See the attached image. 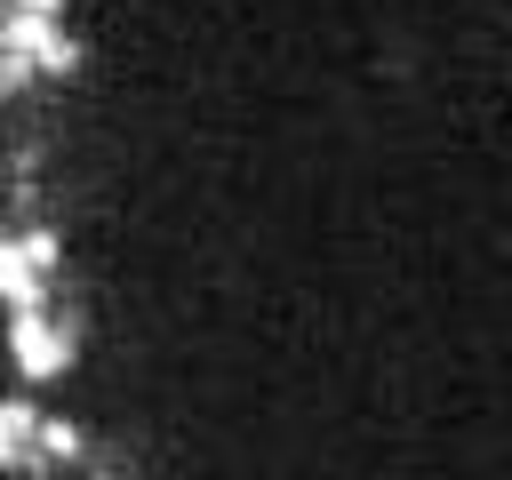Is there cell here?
I'll use <instances>...</instances> for the list:
<instances>
[{"label":"cell","mask_w":512,"mask_h":480,"mask_svg":"<svg viewBox=\"0 0 512 480\" xmlns=\"http://www.w3.org/2000/svg\"><path fill=\"white\" fill-rule=\"evenodd\" d=\"M32 448H40V464H48V472H72V464H80L96 440H88V424H80V416L40 408V416H32Z\"/></svg>","instance_id":"4"},{"label":"cell","mask_w":512,"mask_h":480,"mask_svg":"<svg viewBox=\"0 0 512 480\" xmlns=\"http://www.w3.org/2000/svg\"><path fill=\"white\" fill-rule=\"evenodd\" d=\"M32 416H40L32 392H0V472L8 480H48V464L32 448Z\"/></svg>","instance_id":"3"},{"label":"cell","mask_w":512,"mask_h":480,"mask_svg":"<svg viewBox=\"0 0 512 480\" xmlns=\"http://www.w3.org/2000/svg\"><path fill=\"white\" fill-rule=\"evenodd\" d=\"M0 352H8L16 384H56V376L80 368V312H64V296L32 304V312H8L0 320Z\"/></svg>","instance_id":"1"},{"label":"cell","mask_w":512,"mask_h":480,"mask_svg":"<svg viewBox=\"0 0 512 480\" xmlns=\"http://www.w3.org/2000/svg\"><path fill=\"white\" fill-rule=\"evenodd\" d=\"M0 48L32 64V80H80L88 72V40L64 32V16H32V8H0Z\"/></svg>","instance_id":"2"}]
</instances>
